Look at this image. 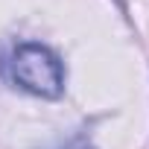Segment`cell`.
Here are the masks:
<instances>
[{
  "label": "cell",
  "mask_w": 149,
  "mask_h": 149,
  "mask_svg": "<svg viewBox=\"0 0 149 149\" xmlns=\"http://www.w3.org/2000/svg\"><path fill=\"white\" fill-rule=\"evenodd\" d=\"M9 76L18 88L44 97V100H56L64 91V67L58 61V56L35 41L18 44L9 61Z\"/></svg>",
  "instance_id": "cell-1"
}]
</instances>
